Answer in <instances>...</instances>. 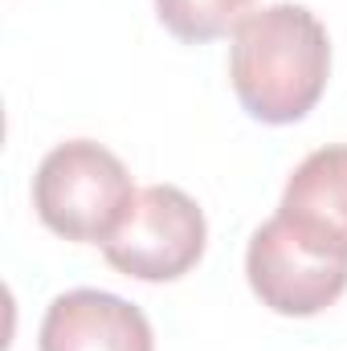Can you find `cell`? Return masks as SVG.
Listing matches in <instances>:
<instances>
[{"label":"cell","mask_w":347,"mask_h":351,"mask_svg":"<svg viewBox=\"0 0 347 351\" xmlns=\"http://www.w3.org/2000/svg\"><path fill=\"white\" fill-rule=\"evenodd\" d=\"M278 217H286L315 245L347 258V143L311 152L290 172Z\"/></svg>","instance_id":"8992f818"},{"label":"cell","mask_w":347,"mask_h":351,"mask_svg":"<svg viewBox=\"0 0 347 351\" xmlns=\"http://www.w3.org/2000/svg\"><path fill=\"white\" fill-rule=\"evenodd\" d=\"M208 225L200 204L176 184H147L135 192L123 225L102 245L110 269L135 282H176L204 258Z\"/></svg>","instance_id":"3957f363"},{"label":"cell","mask_w":347,"mask_h":351,"mask_svg":"<svg viewBox=\"0 0 347 351\" xmlns=\"http://www.w3.org/2000/svg\"><path fill=\"white\" fill-rule=\"evenodd\" d=\"M41 351H156V335L147 315L106 290H66L45 306Z\"/></svg>","instance_id":"5b68a950"},{"label":"cell","mask_w":347,"mask_h":351,"mask_svg":"<svg viewBox=\"0 0 347 351\" xmlns=\"http://www.w3.org/2000/svg\"><path fill=\"white\" fill-rule=\"evenodd\" d=\"M331 78L327 25L307 4H265L229 33V82L250 119L286 127L307 119Z\"/></svg>","instance_id":"6da1fadb"},{"label":"cell","mask_w":347,"mask_h":351,"mask_svg":"<svg viewBox=\"0 0 347 351\" xmlns=\"http://www.w3.org/2000/svg\"><path fill=\"white\" fill-rule=\"evenodd\" d=\"M250 290L282 319H311L335 306L347 290V258L302 237L286 217H270L254 229L246 250Z\"/></svg>","instance_id":"277c9868"},{"label":"cell","mask_w":347,"mask_h":351,"mask_svg":"<svg viewBox=\"0 0 347 351\" xmlns=\"http://www.w3.org/2000/svg\"><path fill=\"white\" fill-rule=\"evenodd\" d=\"M135 192L127 164L94 139L58 143L33 176V208L41 225L78 245H106Z\"/></svg>","instance_id":"7a4b0ae2"},{"label":"cell","mask_w":347,"mask_h":351,"mask_svg":"<svg viewBox=\"0 0 347 351\" xmlns=\"http://www.w3.org/2000/svg\"><path fill=\"white\" fill-rule=\"evenodd\" d=\"M246 12H254V0H156L160 25L188 45H204L233 33Z\"/></svg>","instance_id":"52a82bcc"}]
</instances>
